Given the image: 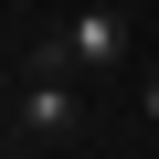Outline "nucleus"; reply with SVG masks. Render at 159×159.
<instances>
[{"instance_id": "7ed1b4c3", "label": "nucleus", "mask_w": 159, "mask_h": 159, "mask_svg": "<svg viewBox=\"0 0 159 159\" xmlns=\"http://www.w3.org/2000/svg\"><path fill=\"white\" fill-rule=\"evenodd\" d=\"M138 106H148V127H159V74H148V85H138Z\"/></svg>"}, {"instance_id": "f03ea898", "label": "nucleus", "mask_w": 159, "mask_h": 159, "mask_svg": "<svg viewBox=\"0 0 159 159\" xmlns=\"http://www.w3.org/2000/svg\"><path fill=\"white\" fill-rule=\"evenodd\" d=\"M53 53H64L74 74H117V53H127V21H117L106 0H96V11H74V21L53 32Z\"/></svg>"}, {"instance_id": "f257e3e1", "label": "nucleus", "mask_w": 159, "mask_h": 159, "mask_svg": "<svg viewBox=\"0 0 159 159\" xmlns=\"http://www.w3.org/2000/svg\"><path fill=\"white\" fill-rule=\"evenodd\" d=\"M74 85H85V74H74L53 43H43V64H32V96H21V127H43V138H64L74 117H85V96H74Z\"/></svg>"}]
</instances>
